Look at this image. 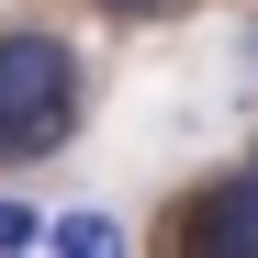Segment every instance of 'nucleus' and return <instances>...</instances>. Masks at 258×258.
<instances>
[{
    "mask_svg": "<svg viewBox=\"0 0 258 258\" xmlns=\"http://www.w3.org/2000/svg\"><path fill=\"white\" fill-rule=\"evenodd\" d=\"M79 101H90V79H79L68 34H45V23L0 34V168L56 157V146L79 135Z\"/></svg>",
    "mask_w": 258,
    "mask_h": 258,
    "instance_id": "obj_1",
    "label": "nucleus"
},
{
    "mask_svg": "<svg viewBox=\"0 0 258 258\" xmlns=\"http://www.w3.org/2000/svg\"><path fill=\"white\" fill-rule=\"evenodd\" d=\"M45 236H56L68 258H112V247H123V225H112V213H56Z\"/></svg>",
    "mask_w": 258,
    "mask_h": 258,
    "instance_id": "obj_3",
    "label": "nucleus"
},
{
    "mask_svg": "<svg viewBox=\"0 0 258 258\" xmlns=\"http://www.w3.org/2000/svg\"><path fill=\"white\" fill-rule=\"evenodd\" d=\"M90 12H101V23H168L180 0H90Z\"/></svg>",
    "mask_w": 258,
    "mask_h": 258,
    "instance_id": "obj_4",
    "label": "nucleus"
},
{
    "mask_svg": "<svg viewBox=\"0 0 258 258\" xmlns=\"http://www.w3.org/2000/svg\"><path fill=\"white\" fill-rule=\"evenodd\" d=\"M247 68H258V34H247Z\"/></svg>",
    "mask_w": 258,
    "mask_h": 258,
    "instance_id": "obj_6",
    "label": "nucleus"
},
{
    "mask_svg": "<svg viewBox=\"0 0 258 258\" xmlns=\"http://www.w3.org/2000/svg\"><path fill=\"white\" fill-rule=\"evenodd\" d=\"M34 236H45V225H34V202H0V258H12V247H34Z\"/></svg>",
    "mask_w": 258,
    "mask_h": 258,
    "instance_id": "obj_5",
    "label": "nucleus"
},
{
    "mask_svg": "<svg viewBox=\"0 0 258 258\" xmlns=\"http://www.w3.org/2000/svg\"><path fill=\"white\" fill-rule=\"evenodd\" d=\"M180 247H202V258H258V157L225 168V180L180 213Z\"/></svg>",
    "mask_w": 258,
    "mask_h": 258,
    "instance_id": "obj_2",
    "label": "nucleus"
}]
</instances>
